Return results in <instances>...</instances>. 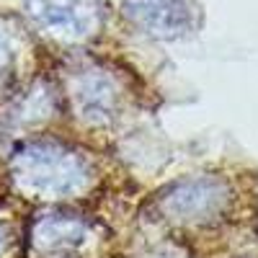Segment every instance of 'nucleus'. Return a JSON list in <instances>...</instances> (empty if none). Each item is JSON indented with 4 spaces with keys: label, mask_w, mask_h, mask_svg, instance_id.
<instances>
[{
    "label": "nucleus",
    "mask_w": 258,
    "mask_h": 258,
    "mask_svg": "<svg viewBox=\"0 0 258 258\" xmlns=\"http://www.w3.org/2000/svg\"><path fill=\"white\" fill-rule=\"evenodd\" d=\"M230 199H232V191L222 178L202 176V178H186L173 183L160 197V209L176 222L202 225L220 217L227 209Z\"/></svg>",
    "instance_id": "nucleus-2"
},
{
    "label": "nucleus",
    "mask_w": 258,
    "mask_h": 258,
    "mask_svg": "<svg viewBox=\"0 0 258 258\" xmlns=\"http://www.w3.org/2000/svg\"><path fill=\"white\" fill-rule=\"evenodd\" d=\"M36 245L44 250H73L88 238V227L68 214H54L36 225Z\"/></svg>",
    "instance_id": "nucleus-6"
},
{
    "label": "nucleus",
    "mask_w": 258,
    "mask_h": 258,
    "mask_svg": "<svg viewBox=\"0 0 258 258\" xmlns=\"http://www.w3.org/2000/svg\"><path fill=\"white\" fill-rule=\"evenodd\" d=\"M3 245H6V235H3V230H0V250H3Z\"/></svg>",
    "instance_id": "nucleus-8"
},
{
    "label": "nucleus",
    "mask_w": 258,
    "mask_h": 258,
    "mask_svg": "<svg viewBox=\"0 0 258 258\" xmlns=\"http://www.w3.org/2000/svg\"><path fill=\"white\" fill-rule=\"evenodd\" d=\"M29 13L59 36L83 39L98 26L96 0H29Z\"/></svg>",
    "instance_id": "nucleus-3"
},
{
    "label": "nucleus",
    "mask_w": 258,
    "mask_h": 258,
    "mask_svg": "<svg viewBox=\"0 0 258 258\" xmlns=\"http://www.w3.org/2000/svg\"><path fill=\"white\" fill-rule=\"evenodd\" d=\"M11 173L18 188L36 199H70L91 183L88 163L54 140L24 142L13 153Z\"/></svg>",
    "instance_id": "nucleus-1"
},
{
    "label": "nucleus",
    "mask_w": 258,
    "mask_h": 258,
    "mask_svg": "<svg viewBox=\"0 0 258 258\" xmlns=\"http://www.w3.org/2000/svg\"><path fill=\"white\" fill-rule=\"evenodd\" d=\"M126 16L155 36H181L191 29L188 0H124Z\"/></svg>",
    "instance_id": "nucleus-4"
},
{
    "label": "nucleus",
    "mask_w": 258,
    "mask_h": 258,
    "mask_svg": "<svg viewBox=\"0 0 258 258\" xmlns=\"http://www.w3.org/2000/svg\"><path fill=\"white\" fill-rule=\"evenodd\" d=\"M73 101L78 116L88 124H106L116 116V106H119V96L114 83L98 75V73H85L75 80L73 85Z\"/></svg>",
    "instance_id": "nucleus-5"
},
{
    "label": "nucleus",
    "mask_w": 258,
    "mask_h": 258,
    "mask_svg": "<svg viewBox=\"0 0 258 258\" xmlns=\"http://www.w3.org/2000/svg\"><path fill=\"white\" fill-rule=\"evenodd\" d=\"M8 62H11V54H8V47L0 41V75L8 70Z\"/></svg>",
    "instance_id": "nucleus-7"
}]
</instances>
